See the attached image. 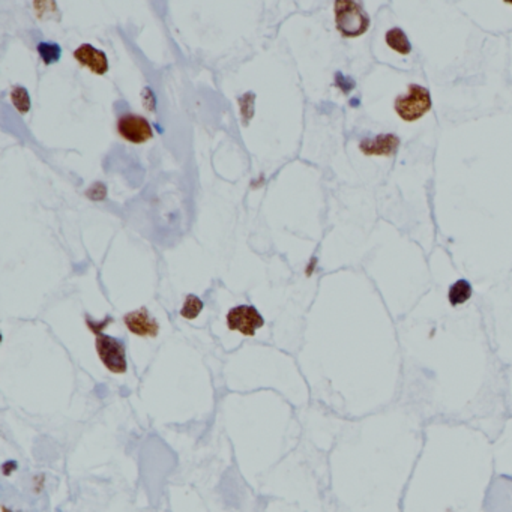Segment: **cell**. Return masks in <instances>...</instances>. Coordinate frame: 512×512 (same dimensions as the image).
Wrapping results in <instances>:
<instances>
[{
	"mask_svg": "<svg viewBox=\"0 0 512 512\" xmlns=\"http://www.w3.org/2000/svg\"><path fill=\"white\" fill-rule=\"evenodd\" d=\"M386 44L400 54H410L412 53V44L407 35L400 27H394L386 32Z\"/></svg>",
	"mask_w": 512,
	"mask_h": 512,
	"instance_id": "cell-14",
	"label": "cell"
},
{
	"mask_svg": "<svg viewBox=\"0 0 512 512\" xmlns=\"http://www.w3.org/2000/svg\"><path fill=\"white\" fill-rule=\"evenodd\" d=\"M265 324V319L253 305H239L227 314V326L247 336H254L256 331Z\"/></svg>",
	"mask_w": 512,
	"mask_h": 512,
	"instance_id": "cell-7",
	"label": "cell"
},
{
	"mask_svg": "<svg viewBox=\"0 0 512 512\" xmlns=\"http://www.w3.org/2000/svg\"><path fill=\"white\" fill-rule=\"evenodd\" d=\"M431 110V96L428 89L419 84H410L406 95L395 100V112L406 122H415Z\"/></svg>",
	"mask_w": 512,
	"mask_h": 512,
	"instance_id": "cell-5",
	"label": "cell"
},
{
	"mask_svg": "<svg viewBox=\"0 0 512 512\" xmlns=\"http://www.w3.org/2000/svg\"><path fill=\"white\" fill-rule=\"evenodd\" d=\"M335 23L346 38L361 37L369 27V17L361 4L350 0L335 2Z\"/></svg>",
	"mask_w": 512,
	"mask_h": 512,
	"instance_id": "cell-4",
	"label": "cell"
},
{
	"mask_svg": "<svg viewBox=\"0 0 512 512\" xmlns=\"http://www.w3.org/2000/svg\"><path fill=\"white\" fill-rule=\"evenodd\" d=\"M11 101H13V104L21 114H26L30 110V98L25 87H14L13 92H11Z\"/></svg>",
	"mask_w": 512,
	"mask_h": 512,
	"instance_id": "cell-16",
	"label": "cell"
},
{
	"mask_svg": "<svg viewBox=\"0 0 512 512\" xmlns=\"http://www.w3.org/2000/svg\"><path fill=\"white\" fill-rule=\"evenodd\" d=\"M74 58L77 59L83 67L91 68L93 74L103 75L108 71V60L105 53L95 48L91 44H83V46H80L74 51Z\"/></svg>",
	"mask_w": 512,
	"mask_h": 512,
	"instance_id": "cell-11",
	"label": "cell"
},
{
	"mask_svg": "<svg viewBox=\"0 0 512 512\" xmlns=\"http://www.w3.org/2000/svg\"><path fill=\"white\" fill-rule=\"evenodd\" d=\"M494 475L512 479V416H508L502 430L493 440Z\"/></svg>",
	"mask_w": 512,
	"mask_h": 512,
	"instance_id": "cell-6",
	"label": "cell"
},
{
	"mask_svg": "<svg viewBox=\"0 0 512 512\" xmlns=\"http://www.w3.org/2000/svg\"><path fill=\"white\" fill-rule=\"evenodd\" d=\"M38 53L39 56L42 58L44 63H54L58 62L60 59V54H62V50L60 47L58 46V44L54 42H41L38 44Z\"/></svg>",
	"mask_w": 512,
	"mask_h": 512,
	"instance_id": "cell-17",
	"label": "cell"
},
{
	"mask_svg": "<svg viewBox=\"0 0 512 512\" xmlns=\"http://www.w3.org/2000/svg\"><path fill=\"white\" fill-rule=\"evenodd\" d=\"M505 405L508 416H512V367L505 369Z\"/></svg>",
	"mask_w": 512,
	"mask_h": 512,
	"instance_id": "cell-18",
	"label": "cell"
},
{
	"mask_svg": "<svg viewBox=\"0 0 512 512\" xmlns=\"http://www.w3.org/2000/svg\"><path fill=\"white\" fill-rule=\"evenodd\" d=\"M472 284L467 280H459L449 287L448 301L452 307H460L472 298Z\"/></svg>",
	"mask_w": 512,
	"mask_h": 512,
	"instance_id": "cell-13",
	"label": "cell"
},
{
	"mask_svg": "<svg viewBox=\"0 0 512 512\" xmlns=\"http://www.w3.org/2000/svg\"><path fill=\"white\" fill-rule=\"evenodd\" d=\"M493 478V440L484 431L466 424L427 422L402 512H485Z\"/></svg>",
	"mask_w": 512,
	"mask_h": 512,
	"instance_id": "cell-1",
	"label": "cell"
},
{
	"mask_svg": "<svg viewBox=\"0 0 512 512\" xmlns=\"http://www.w3.org/2000/svg\"><path fill=\"white\" fill-rule=\"evenodd\" d=\"M117 131L125 140L131 141V143H145V141L150 140L154 133H152V126L147 122V119L138 114H124L119 117L117 121Z\"/></svg>",
	"mask_w": 512,
	"mask_h": 512,
	"instance_id": "cell-9",
	"label": "cell"
},
{
	"mask_svg": "<svg viewBox=\"0 0 512 512\" xmlns=\"http://www.w3.org/2000/svg\"><path fill=\"white\" fill-rule=\"evenodd\" d=\"M485 512H512V479L494 475L484 502Z\"/></svg>",
	"mask_w": 512,
	"mask_h": 512,
	"instance_id": "cell-8",
	"label": "cell"
},
{
	"mask_svg": "<svg viewBox=\"0 0 512 512\" xmlns=\"http://www.w3.org/2000/svg\"><path fill=\"white\" fill-rule=\"evenodd\" d=\"M424 422L401 402L365 416L357 424L359 512H402L409 481L424 446Z\"/></svg>",
	"mask_w": 512,
	"mask_h": 512,
	"instance_id": "cell-2",
	"label": "cell"
},
{
	"mask_svg": "<svg viewBox=\"0 0 512 512\" xmlns=\"http://www.w3.org/2000/svg\"><path fill=\"white\" fill-rule=\"evenodd\" d=\"M202 310H203V301L195 295H188L187 299H185V302H183L180 315L183 319L192 320L197 317V315L202 313Z\"/></svg>",
	"mask_w": 512,
	"mask_h": 512,
	"instance_id": "cell-15",
	"label": "cell"
},
{
	"mask_svg": "<svg viewBox=\"0 0 512 512\" xmlns=\"http://www.w3.org/2000/svg\"><path fill=\"white\" fill-rule=\"evenodd\" d=\"M110 322H112V319L108 317L104 320V323L96 324L89 317H87V324H89V328L96 335L95 347H96L98 356H100V359H101V362L104 364V367L108 369V372H112L114 374H124L128 369L126 352H125L124 343L121 340L114 339V336L103 334V328Z\"/></svg>",
	"mask_w": 512,
	"mask_h": 512,
	"instance_id": "cell-3",
	"label": "cell"
},
{
	"mask_svg": "<svg viewBox=\"0 0 512 512\" xmlns=\"http://www.w3.org/2000/svg\"><path fill=\"white\" fill-rule=\"evenodd\" d=\"M398 146H400V138L394 134H382L372 140H362L361 145H359V147H361L365 155H385V157L394 155Z\"/></svg>",
	"mask_w": 512,
	"mask_h": 512,
	"instance_id": "cell-12",
	"label": "cell"
},
{
	"mask_svg": "<svg viewBox=\"0 0 512 512\" xmlns=\"http://www.w3.org/2000/svg\"><path fill=\"white\" fill-rule=\"evenodd\" d=\"M124 322L128 331L138 336H157L159 332L158 322L152 317L145 307L128 313L124 317Z\"/></svg>",
	"mask_w": 512,
	"mask_h": 512,
	"instance_id": "cell-10",
	"label": "cell"
}]
</instances>
